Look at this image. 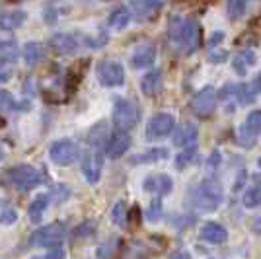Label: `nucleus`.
<instances>
[{"label": "nucleus", "instance_id": "obj_1", "mask_svg": "<svg viewBox=\"0 0 261 259\" xmlns=\"http://www.w3.org/2000/svg\"><path fill=\"white\" fill-rule=\"evenodd\" d=\"M6 182H8L12 187L20 189V191H30V189L37 187V185L43 182V175H41V172H39L35 166L20 164V166L10 168V170L6 172Z\"/></svg>", "mask_w": 261, "mask_h": 259}, {"label": "nucleus", "instance_id": "obj_2", "mask_svg": "<svg viewBox=\"0 0 261 259\" xmlns=\"http://www.w3.org/2000/svg\"><path fill=\"white\" fill-rule=\"evenodd\" d=\"M66 230L63 224L53 222V224H47L43 228H37L33 230L32 236H30V246L35 248H59L65 240Z\"/></svg>", "mask_w": 261, "mask_h": 259}, {"label": "nucleus", "instance_id": "obj_3", "mask_svg": "<svg viewBox=\"0 0 261 259\" xmlns=\"http://www.w3.org/2000/svg\"><path fill=\"white\" fill-rule=\"evenodd\" d=\"M111 119H113L115 129L130 131L139 123V108H137L135 101L125 99V97H119V99H115Z\"/></svg>", "mask_w": 261, "mask_h": 259}, {"label": "nucleus", "instance_id": "obj_4", "mask_svg": "<svg viewBox=\"0 0 261 259\" xmlns=\"http://www.w3.org/2000/svg\"><path fill=\"white\" fill-rule=\"evenodd\" d=\"M175 43L184 49L185 53H193L201 47V25L195 18L181 20L179 32H177V41Z\"/></svg>", "mask_w": 261, "mask_h": 259}, {"label": "nucleus", "instance_id": "obj_5", "mask_svg": "<svg viewBox=\"0 0 261 259\" xmlns=\"http://www.w3.org/2000/svg\"><path fill=\"white\" fill-rule=\"evenodd\" d=\"M222 203V189L217 182H205L195 189V205L203 211H217Z\"/></svg>", "mask_w": 261, "mask_h": 259}, {"label": "nucleus", "instance_id": "obj_6", "mask_svg": "<svg viewBox=\"0 0 261 259\" xmlns=\"http://www.w3.org/2000/svg\"><path fill=\"white\" fill-rule=\"evenodd\" d=\"M217 103V90L213 86H205L203 90H199L191 99V111L199 119H207L215 113Z\"/></svg>", "mask_w": 261, "mask_h": 259}, {"label": "nucleus", "instance_id": "obj_7", "mask_svg": "<svg viewBox=\"0 0 261 259\" xmlns=\"http://www.w3.org/2000/svg\"><path fill=\"white\" fill-rule=\"evenodd\" d=\"M96 74L99 84L106 88H117L125 82V68L119 61H101L96 68Z\"/></svg>", "mask_w": 261, "mask_h": 259}, {"label": "nucleus", "instance_id": "obj_8", "mask_svg": "<svg viewBox=\"0 0 261 259\" xmlns=\"http://www.w3.org/2000/svg\"><path fill=\"white\" fill-rule=\"evenodd\" d=\"M49 158L57 166H70L76 162L78 158V146L70 139H59L49 146Z\"/></svg>", "mask_w": 261, "mask_h": 259}, {"label": "nucleus", "instance_id": "obj_9", "mask_svg": "<svg viewBox=\"0 0 261 259\" xmlns=\"http://www.w3.org/2000/svg\"><path fill=\"white\" fill-rule=\"evenodd\" d=\"M174 127H175V117L172 113H156L148 121L146 131H144V137L148 141H158V139H164V137L172 135Z\"/></svg>", "mask_w": 261, "mask_h": 259}, {"label": "nucleus", "instance_id": "obj_10", "mask_svg": "<svg viewBox=\"0 0 261 259\" xmlns=\"http://www.w3.org/2000/svg\"><path fill=\"white\" fill-rule=\"evenodd\" d=\"M106 156L111 160H119L121 156H125V152L130 148V135L129 131L115 129L106 141Z\"/></svg>", "mask_w": 261, "mask_h": 259}, {"label": "nucleus", "instance_id": "obj_11", "mask_svg": "<svg viewBox=\"0 0 261 259\" xmlns=\"http://www.w3.org/2000/svg\"><path fill=\"white\" fill-rule=\"evenodd\" d=\"M101 170H103V158H101L99 150L98 148L88 150L82 158V173L88 179V184H98L101 177Z\"/></svg>", "mask_w": 261, "mask_h": 259}, {"label": "nucleus", "instance_id": "obj_12", "mask_svg": "<svg viewBox=\"0 0 261 259\" xmlns=\"http://www.w3.org/2000/svg\"><path fill=\"white\" fill-rule=\"evenodd\" d=\"M166 0H133V10L130 14L139 20V22H148L158 16V12L162 10Z\"/></svg>", "mask_w": 261, "mask_h": 259}, {"label": "nucleus", "instance_id": "obj_13", "mask_svg": "<svg viewBox=\"0 0 261 259\" xmlns=\"http://www.w3.org/2000/svg\"><path fill=\"white\" fill-rule=\"evenodd\" d=\"M49 47L55 55H74L78 51V39L72 33H55L49 39Z\"/></svg>", "mask_w": 261, "mask_h": 259}, {"label": "nucleus", "instance_id": "obj_14", "mask_svg": "<svg viewBox=\"0 0 261 259\" xmlns=\"http://www.w3.org/2000/svg\"><path fill=\"white\" fill-rule=\"evenodd\" d=\"M199 238H201L203 242H207V244L220 246V244L226 242L228 232H226V228L222 226V224H218V222H205V224L201 226V230H199Z\"/></svg>", "mask_w": 261, "mask_h": 259}, {"label": "nucleus", "instance_id": "obj_15", "mask_svg": "<svg viewBox=\"0 0 261 259\" xmlns=\"http://www.w3.org/2000/svg\"><path fill=\"white\" fill-rule=\"evenodd\" d=\"M156 61V47L152 43L139 45L130 55V65L135 68H148Z\"/></svg>", "mask_w": 261, "mask_h": 259}, {"label": "nucleus", "instance_id": "obj_16", "mask_svg": "<svg viewBox=\"0 0 261 259\" xmlns=\"http://www.w3.org/2000/svg\"><path fill=\"white\" fill-rule=\"evenodd\" d=\"M172 177L170 175H166V173H156V175H148L146 179H144V191H150L154 195H168L172 191Z\"/></svg>", "mask_w": 261, "mask_h": 259}, {"label": "nucleus", "instance_id": "obj_17", "mask_svg": "<svg viewBox=\"0 0 261 259\" xmlns=\"http://www.w3.org/2000/svg\"><path fill=\"white\" fill-rule=\"evenodd\" d=\"M174 144L175 146H189V144H195L197 137H199V127H197L195 123H184V125H179L177 129L174 127Z\"/></svg>", "mask_w": 261, "mask_h": 259}, {"label": "nucleus", "instance_id": "obj_18", "mask_svg": "<svg viewBox=\"0 0 261 259\" xmlns=\"http://www.w3.org/2000/svg\"><path fill=\"white\" fill-rule=\"evenodd\" d=\"M162 84H164V76H162V70H158V68L148 70L141 78V90L144 96H156L162 90Z\"/></svg>", "mask_w": 261, "mask_h": 259}, {"label": "nucleus", "instance_id": "obj_19", "mask_svg": "<svg viewBox=\"0 0 261 259\" xmlns=\"http://www.w3.org/2000/svg\"><path fill=\"white\" fill-rule=\"evenodd\" d=\"M23 61L28 66H35L39 65L45 59V53H47V47H45L41 41H28L23 45Z\"/></svg>", "mask_w": 261, "mask_h": 259}, {"label": "nucleus", "instance_id": "obj_20", "mask_svg": "<svg viewBox=\"0 0 261 259\" xmlns=\"http://www.w3.org/2000/svg\"><path fill=\"white\" fill-rule=\"evenodd\" d=\"M28 18V14L23 10H4L0 12V30H6V32H12V30H18L20 25H23Z\"/></svg>", "mask_w": 261, "mask_h": 259}, {"label": "nucleus", "instance_id": "obj_21", "mask_svg": "<svg viewBox=\"0 0 261 259\" xmlns=\"http://www.w3.org/2000/svg\"><path fill=\"white\" fill-rule=\"evenodd\" d=\"M130 18H133V14H130V10L127 8V6H117L115 10L109 14L108 23L111 30L123 32V30L130 23Z\"/></svg>", "mask_w": 261, "mask_h": 259}, {"label": "nucleus", "instance_id": "obj_22", "mask_svg": "<svg viewBox=\"0 0 261 259\" xmlns=\"http://www.w3.org/2000/svg\"><path fill=\"white\" fill-rule=\"evenodd\" d=\"M47 206H49V195L47 193L37 195L32 203H30V209H28V216H30V220H32V222H39V220L43 218Z\"/></svg>", "mask_w": 261, "mask_h": 259}, {"label": "nucleus", "instance_id": "obj_23", "mask_svg": "<svg viewBox=\"0 0 261 259\" xmlns=\"http://www.w3.org/2000/svg\"><path fill=\"white\" fill-rule=\"evenodd\" d=\"M168 156H170V150H168V148H150V150L142 152L139 156H133V158H130V164L160 162V160H166Z\"/></svg>", "mask_w": 261, "mask_h": 259}, {"label": "nucleus", "instance_id": "obj_24", "mask_svg": "<svg viewBox=\"0 0 261 259\" xmlns=\"http://www.w3.org/2000/svg\"><path fill=\"white\" fill-rule=\"evenodd\" d=\"M108 123H98L96 127H92L90 129V135H88V142L94 146V148H99L101 144H106V141H108Z\"/></svg>", "mask_w": 261, "mask_h": 259}, {"label": "nucleus", "instance_id": "obj_25", "mask_svg": "<svg viewBox=\"0 0 261 259\" xmlns=\"http://www.w3.org/2000/svg\"><path fill=\"white\" fill-rule=\"evenodd\" d=\"M195 156H197L195 144L185 146V150H181L177 156H175V168H177V170H185L187 166H191V162L195 160Z\"/></svg>", "mask_w": 261, "mask_h": 259}, {"label": "nucleus", "instance_id": "obj_26", "mask_svg": "<svg viewBox=\"0 0 261 259\" xmlns=\"http://www.w3.org/2000/svg\"><path fill=\"white\" fill-rule=\"evenodd\" d=\"M16 72V63L8 55H0V84L8 82Z\"/></svg>", "mask_w": 261, "mask_h": 259}, {"label": "nucleus", "instance_id": "obj_27", "mask_svg": "<svg viewBox=\"0 0 261 259\" xmlns=\"http://www.w3.org/2000/svg\"><path fill=\"white\" fill-rule=\"evenodd\" d=\"M242 201H244V206H248V209H255V206L261 205V184H253L244 193L242 197Z\"/></svg>", "mask_w": 261, "mask_h": 259}, {"label": "nucleus", "instance_id": "obj_28", "mask_svg": "<svg viewBox=\"0 0 261 259\" xmlns=\"http://www.w3.org/2000/svg\"><path fill=\"white\" fill-rule=\"evenodd\" d=\"M255 88H251L250 84H240L236 86V103L240 106H250L251 101L255 99Z\"/></svg>", "mask_w": 261, "mask_h": 259}, {"label": "nucleus", "instance_id": "obj_29", "mask_svg": "<svg viewBox=\"0 0 261 259\" xmlns=\"http://www.w3.org/2000/svg\"><path fill=\"white\" fill-rule=\"evenodd\" d=\"M255 55H253V51H244L242 55H238L236 57V61H234V68H236V72L238 74H246V68L251 65H255Z\"/></svg>", "mask_w": 261, "mask_h": 259}, {"label": "nucleus", "instance_id": "obj_30", "mask_svg": "<svg viewBox=\"0 0 261 259\" xmlns=\"http://www.w3.org/2000/svg\"><path fill=\"white\" fill-rule=\"evenodd\" d=\"M248 8V0H226V10L230 20H240Z\"/></svg>", "mask_w": 261, "mask_h": 259}, {"label": "nucleus", "instance_id": "obj_31", "mask_svg": "<svg viewBox=\"0 0 261 259\" xmlns=\"http://www.w3.org/2000/svg\"><path fill=\"white\" fill-rule=\"evenodd\" d=\"M127 216H129V213H127V203L125 201H117L113 205V209H111V220L117 226H125L127 224Z\"/></svg>", "mask_w": 261, "mask_h": 259}, {"label": "nucleus", "instance_id": "obj_32", "mask_svg": "<svg viewBox=\"0 0 261 259\" xmlns=\"http://www.w3.org/2000/svg\"><path fill=\"white\" fill-rule=\"evenodd\" d=\"M18 220V211L6 203V201H0V224H14Z\"/></svg>", "mask_w": 261, "mask_h": 259}, {"label": "nucleus", "instance_id": "obj_33", "mask_svg": "<svg viewBox=\"0 0 261 259\" xmlns=\"http://www.w3.org/2000/svg\"><path fill=\"white\" fill-rule=\"evenodd\" d=\"M244 129L251 133L253 137H257L261 133V109H255V111H251L250 115L246 117V125H244Z\"/></svg>", "mask_w": 261, "mask_h": 259}, {"label": "nucleus", "instance_id": "obj_34", "mask_svg": "<svg viewBox=\"0 0 261 259\" xmlns=\"http://www.w3.org/2000/svg\"><path fill=\"white\" fill-rule=\"evenodd\" d=\"M160 216H162V197L156 195L152 199V203H150V209L146 211V220L148 222H156Z\"/></svg>", "mask_w": 261, "mask_h": 259}, {"label": "nucleus", "instance_id": "obj_35", "mask_svg": "<svg viewBox=\"0 0 261 259\" xmlns=\"http://www.w3.org/2000/svg\"><path fill=\"white\" fill-rule=\"evenodd\" d=\"M18 108V103H16V99L12 96L10 92H6V90H0V109H6V111H12V109Z\"/></svg>", "mask_w": 261, "mask_h": 259}, {"label": "nucleus", "instance_id": "obj_36", "mask_svg": "<svg viewBox=\"0 0 261 259\" xmlns=\"http://www.w3.org/2000/svg\"><path fill=\"white\" fill-rule=\"evenodd\" d=\"M96 232V222L94 220H86L84 224H80V226L76 228V236H92Z\"/></svg>", "mask_w": 261, "mask_h": 259}, {"label": "nucleus", "instance_id": "obj_37", "mask_svg": "<svg viewBox=\"0 0 261 259\" xmlns=\"http://www.w3.org/2000/svg\"><path fill=\"white\" fill-rule=\"evenodd\" d=\"M238 141H240V144H242V146H246V148H250L251 144L255 142V137H253L251 133H248V131H246V129H244V127H242V129L238 131Z\"/></svg>", "mask_w": 261, "mask_h": 259}, {"label": "nucleus", "instance_id": "obj_38", "mask_svg": "<svg viewBox=\"0 0 261 259\" xmlns=\"http://www.w3.org/2000/svg\"><path fill=\"white\" fill-rule=\"evenodd\" d=\"M226 57H228V53L224 51V49H220V51H211V55H208V61L211 63H224L226 61Z\"/></svg>", "mask_w": 261, "mask_h": 259}, {"label": "nucleus", "instance_id": "obj_39", "mask_svg": "<svg viewBox=\"0 0 261 259\" xmlns=\"http://www.w3.org/2000/svg\"><path fill=\"white\" fill-rule=\"evenodd\" d=\"M222 39H224V33H222V32L213 33V37H211V39H208V47H211V49H215V47H217V45L220 43V41H222Z\"/></svg>", "mask_w": 261, "mask_h": 259}, {"label": "nucleus", "instance_id": "obj_40", "mask_svg": "<svg viewBox=\"0 0 261 259\" xmlns=\"http://www.w3.org/2000/svg\"><path fill=\"white\" fill-rule=\"evenodd\" d=\"M253 232H255V234H259V236H261V216L257 218V220H255V222H253Z\"/></svg>", "mask_w": 261, "mask_h": 259}, {"label": "nucleus", "instance_id": "obj_41", "mask_svg": "<svg viewBox=\"0 0 261 259\" xmlns=\"http://www.w3.org/2000/svg\"><path fill=\"white\" fill-rule=\"evenodd\" d=\"M253 88H255V92H261V74L253 80Z\"/></svg>", "mask_w": 261, "mask_h": 259}, {"label": "nucleus", "instance_id": "obj_42", "mask_svg": "<svg viewBox=\"0 0 261 259\" xmlns=\"http://www.w3.org/2000/svg\"><path fill=\"white\" fill-rule=\"evenodd\" d=\"M4 158V150H2V144H0V160Z\"/></svg>", "mask_w": 261, "mask_h": 259}, {"label": "nucleus", "instance_id": "obj_43", "mask_svg": "<svg viewBox=\"0 0 261 259\" xmlns=\"http://www.w3.org/2000/svg\"><path fill=\"white\" fill-rule=\"evenodd\" d=\"M259 168H261V158H259Z\"/></svg>", "mask_w": 261, "mask_h": 259}, {"label": "nucleus", "instance_id": "obj_44", "mask_svg": "<svg viewBox=\"0 0 261 259\" xmlns=\"http://www.w3.org/2000/svg\"><path fill=\"white\" fill-rule=\"evenodd\" d=\"M103 2H108V0H103Z\"/></svg>", "mask_w": 261, "mask_h": 259}]
</instances>
